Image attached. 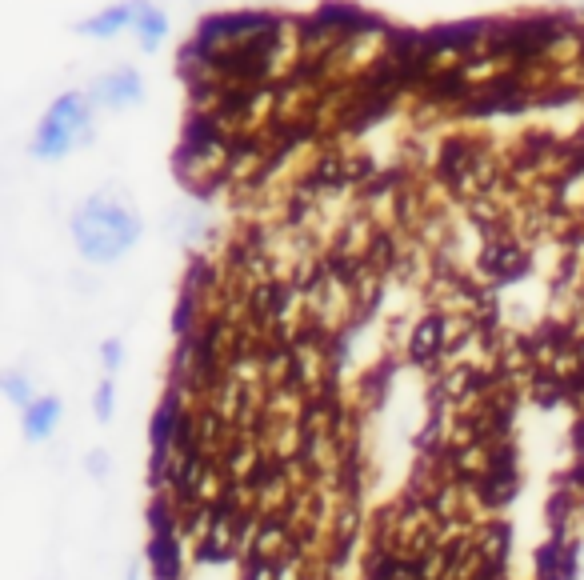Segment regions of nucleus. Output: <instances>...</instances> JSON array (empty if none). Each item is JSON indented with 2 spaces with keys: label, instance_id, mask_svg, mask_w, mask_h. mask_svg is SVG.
I'll return each instance as SVG.
<instances>
[{
  "label": "nucleus",
  "instance_id": "obj_1",
  "mask_svg": "<svg viewBox=\"0 0 584 580\" xmlns=\"http://www.w3.org/2000/svg\"><path fill=\"white\" fill-rule=\"evenodd\" d=\"M72 244L88 264H116L144 232V220L136 208H128L124 200L100 196L92 192L68 220Z\"/></svg>",
  "mask_w": 584,
  "mask_h": 580
},
{
  "label": "nucleus",
  "instance_id": "obj_2",
  "mask_svg": "<svg viewBox=\"0 0 584 580\" xmlns=\"http://www.w3.org/2000/svg\"><path fill=\"white\" fill-rule=\"evenodd\" d=\"M88 140H92V136H88L84 128L68 124L64 116L44 112V120L36 124V132H32V140H28V152H32L36 160H60V156H68L72 148H80V144H88Z\"/></svg>",
  "mask_w": 584,
  "mask_h": 580
},
{
  "label": "nucleus",
  "instance_id": "obj_3",
  "mask_svg": "<svg viewBox=\"0 0 584 580\" xmlns=\"http://www.w3.org/2000/svg\"><path fill=\"white\" fill-rule=\"evenodd\" d=\"M476 268L480 276H488L492 284H508V280H520L528 272V252L504 236H488L480 256H476Z\"/></svg>",
  "mask_w": 584,
  "mask_h": 580
},
{
  "label": "nucleus",
  "instance_id": "obj_4",
  "mask_svg": "<svg viewBox=\"0 0 584 580\" xmlns=\"http://www.w3.org/2000/svg\"><path fill=\"white\" fill-rule=\"evenodd\" d=\"M88 96L92 104L100 108H128V104H140L144 100V76L136 68H112L104 76H96L88 84Z\"/></svg>",
  "mask_w": 584,
  "mask_h": 580
},
{
  "label": "nucleus",
  "instance_id": "obj_5",
  "mask_svg": "<svg viewBox=\"0 0 584 580\" xmlns=\"http://www.w3.org/2000/svg\"><path fill=\"white\" fill-rule=\"evenodd\" d=\"M408 360L416 368H436L444 364V312H424L412 332H408V344H404Z\"/></svg>",
  "mask_w": 584,
  "mask_h": 580
},
{
  "label": "nucleus",
  "instance_id": "obj_6",
  "mask_svg": "<svg viewBox=\"0 0 584 580\" xmlns=\"http://www.w3.org/2000/svg\"><path fill=\"white\" fill-rule=\"evenodd\" d=\"M124 28H136V0H120V4H108L104 12H96V16L76 20V32L92 36V40H112Z\"/></svg>",
  "mask_w": 584,
  "mask_h": 580
},
{
  "label": "nucleus",
  "instance_id": "obj_7",
  "mask_svg": "<svg viewBox=\"0 0 584 580\" xmlns=\"http://www.w3.org/2000/svg\"><path fill=\"white\" fill-rule=\"evenodd\" d=\"M148 568L156 580H184V544L180 532H156L148 540Z\"/></svg>",
  "mask_w": 584,
  "mask_h": 580
},
{
  "label": "nucleus",
  "instance_id": "obj_8",
  "mask_svg": "<svg viewBox=\"0 0 584 580\" xmlns=\"http://www.w3.org/2000/svg\"><path fill=\"white\" fill-rule=\"evenodd\" d=\"M516 488H520V480H516V464L512 468H496V464H488L484 472H480V480L472 484V492H476V500L484 504V508H500V504H508L512 496H516Z\"/></svg>",
  "mask_w": 584,
  "mask_h": 580
},
{
  "label": "nucleus",
  "instance_id": "obj_9",
  "mask_svg": "<svg viewBox=\"0 0 584 580\" xmlns=\"http://www.w3.org/2000/svg\"><path fill=\"white\" fill-rule=\"evenodd\" d=\"M60 400L56 396H36L28 408H20V424H24V436L32 440V444H40V440H48L52 432H56V424H60Z\"/></svg>",
  "mask_w": 584,
  "mask_h": 580
},
{
  "label": "nucleus",
  "instance_id": "obj_10",
  "mask_svg": "<svg viewBox=\"0 0 584 580\" xmlns=\"http://www.w3.org/2000/svg\"><path fill=\"white\" fill-rule=\"evenodd\" d=\"M136 36H140L144 52H156L164 44V36H168V16L148 0H136Z\"/></svg>",
  "mask_w": 584,
  "mask_h": 580
},
{
  "label": "nucleus",
  "instance_id": "obj_11",
  "mask_svg": "<svg viewBox=\"0 0 584 580\" xmlns=\"http://www.w3.org/2000/svg\"><path fill=\"white\" fill-rule=\"evenodd\" d=\"M508 544H512V528L504 520H484L476 528V548L484 560H504L508 556Z\"/></svg>",
  "mask_w": 584,
  "mask_h": 580
},
{
  "label": "nucleus",
  "instance_id": "obj_12",
  "mask_svg": "<svg viewBox=\"0 0 584 580\" xmlns=\"http://www.w3.org/2000/svg\"><path fill=\"white\" fill-rule=\"evenodd\" d=\"M536 580H564V536H552L536 548Z\"/></svg>",
  "mask_w": 584,
  "mask_h": 580
},
{
  "label": "nucleus",
  "instance_id": "obj_13",
  "mask_svg": "<svg viewBox=\"0 0 584 580\" xmlns=\"http://www.w3.org/2000/svg\"><path fill=\"white\" fill-rule=\"evenodd\" d=\"M0 384H4V396H8L16 408H28V404L36 400V396H32V384H28L20 372H4V376H0Z\"/></svg>",
  "mask_w": 584,
  "mask_h": 580
},
{
  "label": "nucleus",
  "instance_id": "obj_14",
  "mask_svg": "<svg viewBox=\"0 0 584 580\" xmlns=\"http://www.w3.org/2000/svg\"><path fill=\"white\" fill-rule=\"evenodd\" d=\"M92 408H96V420H100V424H108V420H112V408H116V384H112V376L96 384Z\"/></svg>",
  "mask_w": 584,
  "mask_h": 580
},
{
  "label": "nucleus",
  "instance_id": "obj_15",
  "mask_svg": "<svg viewBox=\"0 0 584 580\" xmlns=\"http://www.w3.org/2000/svg\"><path fill=\"white\" fill-rule=\"evenodd\" d=\"M120 360H124V344H120L116 336H108V340L100 344V364H104V372L112 376V372L120 368Z\"/></svg>",
  "mask_w": 584,
  "mask_h": 580
},
{
  "label": "nucleus",
  "instance_id": "obj_16",
  "mask_svg": "<svg viewBox=\"0 0 584 580\" xmlns=\"http://www.w3.org/2000/svg\"><path fill=\"white\" fill-rule=\"evenodd\" d=\"M84 464H88V472H92V476H108V468H112L108 452H100V448H96V452H88V460H84Z\"/></svg>",
  "mask_w": 584,
  "mask_h": 580
}]
</instances>
